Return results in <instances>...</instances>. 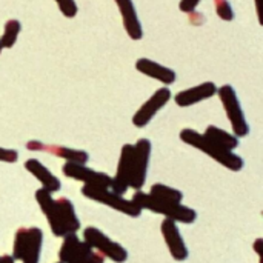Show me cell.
Returning a JSON list of instances; mask_svg holds the SVG:
<instances>
[{
    "instance_id": "6da1fadb",
    "label": "cell",
    "mask_w": 263,
    "mask_h": 263,
    "mask_svg": "<svg viewBox=\"0 0 263 263\" xmlns=\"http://www.w3.org/2000/svg\"><path fill=\"white\" fill-rule=\"evenodd\" d=\"M35 200L49 223L51 233L55 237L63 239L65 236L74 234L80 230V220L69 199L62 197L55 200L52 193L40 188L35 191Z\"/></svg>"
},
{
    "instance_id": "7a4b0ae2",
    "label": "cell",
    "mask_w": 263,
    "mask_h": 263,
    "mask_svg": "<svg viewBox=\"0 0 263 263\" xmlns=\"http://www.w3.org/2000/svg\"><path fill=\"white\" fill-rule=\"evenodd\" d=\"M180 140L199 151H202L203 154L210 156L211 159H214L217 163H220L222 166L228 168L230 171H242L243 168V159L240 156H237L234 151L225 149L222 146H219L217 143H214L213 140H210L205 134L196 131V129H190L185 128L180 131Z\"/></svg>"
},
{
    "instance_id": "3957f363",
    "label": "cell",
    "mask_w": 263,
    "mask_h": 263,
    "mask_svg": "<svg viewBox=\"0 0 263 263\" xmlns=\"http://www.w3.org/2000/svg\"><path fill=\"white\" fill-rule=\"evenodd\" d=\"M137 206L143 210H148L151 213L160 214L165 219H171L174 222L179 223H185V225H191L197 220V213L196 210L185 206L182 203H176V202H168V200H160L157 197H153L149 193H143L142 190L136 191L133 199H131Z\"/></svg>"
},
{
    "instance_id": "277c9868",
    "label": "cell",
    "mask_w": 263,
    "mask_h": 263,
    "mask_svg": "<svg viewBox=\"0 0 263 263\" xmlns=\"http://www.w3.org/2000/svg\"><path fill=\"white\" fill-rule=\"evenodd\" d=\"M43 248V231L37 227L18 228L14 234L12 259L22 263H39Z\"/></svg>"
},
{
    "instance_id": "5b68a950",
    "label": "cell",
    "mask_w": 263,
    "mask_h": 263,
    "mask_svg": "<svg viewBox=\"0 0 263 263\" xmlns=\"http://www.w3.org/2000/svg\"><path fill=\"white\" fill-rule=\"evenodd\" d=\"M82 194L89 199L94 200L97 203L106 205L111 210H116L125 216L129 217H139L142 214V208L137 206L133 200L125 199L122 194L114 193L111 188H102V186H92V185H83L82 188Z\"/></svg>"
},
{
    "instance_id": "8992f818",
    "label": "cell",
    "mask_w": 263,
    "mask_h": 263,
    "mask_svg": "<svg viewBox=\"0 0 263 263\" xmlns=\"http://www.w3.org/2000/svg\"><path fill=\"white\" fill-rule=\"evenodd\" d=\"M217 96L222 102V106L227 112V117L233 126V134L239 139L250 134V125L247 122L245 112L242 109L240 100L236 94V89L231 85H223L217 88Z\"/></svg>"
},
{
    "instance_id": "52a82bcc",
    "label": "cell",
    "mask_w": 263,
    "mask_h": 263,
    "mask_svg": "<svg viewBox=\"0 0 263 263\" xmlns=\"http://www.w3.org/2000/svg\"><path fill=\"white\" fill-rule=\"evenodd\" d=\"M59 260L62 263H103L105 257L92 250L85 240H80L74 233L63 237Z\"/></svg>"
},
{
    "instance_id": "ba28073f",
    "label": "cell",
    "mask_w": 263,
    "mask_h": 263,
    "mask_svg": "<svg viewBox=\"0 0 263 263\" xmlns=\"http://www.w3.org/2000/svg\"><path fill=\"white\" fill-rule=\"evenodd\" d=\"M83 240L99 254L112 262L125 263L128 260V251L96 227H88L83 230Z\"/></svg>"
},
{
    "instance_id": "9c48e42d",
    "label": "cell",
    "mask_w": 263,
    "mask_h": 263,
    "mask_svg": "<svg viewBox=\"0 0 263 263\" xmlns=\"http://www.w3.org/2000/svg\"><path fill=\"white\" fill-rule=\"evenodd\" d=\"M171 89L163 86L160 89H157L133 116V125L137 128H145L149 125V122L157 116V112L165 108L168 105V102L171 100Z\"/></svg>"
},
{
    "instance_id": "30bf717a",
    "label": "cell",
    "mask_w": 263,
    "mask_h": 263,
    "mask_svg": "<svg viewBox=\"0 0 263 263\" xmlns=\"http://www.w3.org/2000/svg\"><path fill=\"white\" fill-rule=\"evenodd\" d=\"M153 145L148 139H139L134 143V160H133V179L129 188L139 191L143 188L148 176L149 159H151Z\"/></svg>"
},
{
    "instance_id": "8fae6325",
    "label": "cell",
    "mask_w": 263,
    "mask_h": 263,
    "mask_svg": "<svg viewBox=\"0 0 263 263\" xmlns=\"http://www.w3.org/2000/svg\"><path fill=\"white\" fill-rule=\"evenodd\" d=\"M133 160H134V145L126 143L122 146L116 176L111 180V190L114 193L123 196L128 191L131 185V179H133Z\"/></svg>"
},
{
    "instance_id": "7c38bea8",
    "label": "cell",
    "mask_w": 263,
    "mask_h": 263,
    "mask_svg": "<svg viewBox=\"0 0 263 263\" xmlns=\"http://www.w3.org/2000/svg\"><path fill=\"white\" fill-rule=\"evenodd\" d=\"M62 173L72 179V180H79L85 185H92V186H102V188H111V180L112 177L108 176L106 173H100L96 170L88 168L86 165L82 163H72V162H66L62 166Z\"/></svg>"
},
{
    "instance_id": "4fadbf2b",
    "label": "cell",
    "mask_w": 263,
    "mask_h": 263,
    "mask_svg": "<svg viewBox=\"0 0 263 263\" xmlns=\"http://www.w3.org/2000/svg\"><path fill=\"white\" fill-rule=\"evenodd\" d=\"M160 231L163 236V240L168 247V251L171 254V257L177 262H183L188 259L190 251L186 248V243L180 234V230L177 227V222L171 220V219H165L160 225Z\"/></svg>"
},
{
    "instance_id": "5bb4252c",
    "label": "cell",
    "mask_w": 263,
    "mask_h": 263,
    "mask_svg": "<svg viewBox=\"0 0 263 263\" xmlns=\"http://www.w3.org/2000/svg\"><path fill=\"white\" fill-rule=\"evenodd\" d=\"M26 148L31 151H43V153H49L54 154L66 162H72V163H82L85 165L89 160V154L83 149H74V148H68V146H62V145H48V143H42L39 140H31L26 143Z\"/></svg>"
},
{
    "instance_id": "9a60e30c",
    "label": "cell",
    "mask_w": 263,
    "mask_h": 263,
    "mask_svg": "<svg viewBox=\"0 0 263 263\" xmlns=\"http://www.w3.org/2000/svg\"><path fill=\"white\" fill-rule=\"evenodd\" d=\"M217 94V86L213 82H203L200 85H196L193 88H186L176 94L174 102L180 108H188L193 105H197L200 102H205Z\"/></svg>"
},
{
    "instance_id": "2e32d148",
    "label": "cell",
    "mask_w": 263,
    "mask_h": 263,
    "mask_svg": "<svg viewBox=\"0 0 263 263\" xmlns=\"http://www.w3.org/2000/svg\"><path fill=\"white\" fill-rule=\"evenodd\" d=\"M136 69L140 74L163 83L165 86H170V85L176 83V80H177V74L174 69H171L159 62H154L151 59H146V57H142L136 62Z\"/></svg>"
},
{
    "instance_id": "e0dca14e",
    "label": "cell",
    "mask_w": 263,
    "mask_h": 263,
    "mask_svg": "<svg viewBox=\"0 0 263 263\" xmlns=\"http://www.w3.org/2000/svg\"><path fill=\"white\" fill-rule=\"evenodd\" d=\"M114 2L122 15V23L128 37L131 40H140L143 37V28L134 2L133 0H114Z\"/></svg>"
},
{
    "instance_id": "ac0fdd59",
    "label": "cell",
    "mask_w": 263,
    "mask_h": 263,
    "mask_svg": "<svg viewBox=\"0 0 263 263\" xmlns=\"http://www.w3.org/2000/svg\"><path fill=\"white\" fill-rule=\"evenodd\" d=\"M25 170L32 174L40 183H42V188L49 191V193H57L60 191L62 188V182L37 159H28L25 162Z\"/></svg>"
},
{
    "instance_id": "d6986e66",
    "label": "cell",
    "mask_w": 263,
    "mask_h": 263,
    "mask_svg": "<svg viewBox=\"0 0 263 263\" xmlns=\"http://www.w3.org/2000/svg\"><path fill=\"white\" fill-rule=\"evenodd\" d=\"M210 140H213L214 143H217L219 146L225 148V149H230V151H234L237 146H239V137H236L234 134L231 133H227L225 129L222 128H217L214 125H210L205 133H203Z\"/></svg>"
},
{
    "instance_id": "ffe728a7",
    "label": "cell",
    "mask_w": 263,
    "mask_h": 263,
    "mask_svg": "<svg viewBox=\"0 0 263 263\" xmlns=\"http://www.w3.org/2000/svg\"><path fill=\"white\" fill-rule=\"evenodd\" d=\"M20 31H22V23L17 18H9L5 23L3 32L0 35V48L2 49H11L15 45Z\"/></svg>"
},
{
    "instance_id": "44dd1931",
    "label": "cell",
    "mask_w": 263,
    "mask_h": 263,
    "mask_svg": "<svg viewBox=\"0 0 263 263\" xmlns=\"http://www.w3.org/2000/svg\"><path fill=\"white\" fill-rule=\"evenodd\" d=\"M149 194L160 200H168V202H176V203H182V200H183L182 191H179L173 186L163 185V183H154L149 190Z\"/></svg>"
},
{
    "instance_id": "7402d4cb",
    "label": "cell",
    "mask_w": 263,
    "mask_h": 263,
    "mask_svg": "<svg viewBox=\"0 0 263 263\" xmlns=\"http://www.w3.org/2000/svg\"><path fill=\"white\" fill-rule=\"evenodd\" d=\"M214 3H216V12L222 20L225 22L234 20V9L228 0H214Z\"/></svg>"
},
{
    "instance_id": "603a6c76",
    "label": "cell",
    "mask_w": 263,
    "mask_h": 263,
    "mask_svg": "<svg viewBox=\"0 0 263 263\" xmlns=\"http://www.w3.org/2000/svg\"><path fill=\"white\" fill-rule=\"evenodd\" d=\"M60 9V12L66 17V18H74L79 12V6L76 3V0H54Z\"/></svg>"
},
{
    "instance_id": "cb8c5ba5",
    "label": "cell",
    "mask_w": 263,
    "mask_h": 263,
    "mask_svg": "<svg viewBox=\"0 0 263 263\" xmlns=\"http://www.w3.org/2000/svg\"><path fill=\"white\" fill-rule=\"evenodd\" d=\"M17 160H18V153H17L15 149L0 146V162L14 163V162H17Z\"/></svg>"
},
{
    "instance_id": "d4e9b609",
    "label": "cell",
    "mask_w": 263,
    "mask_h": 263,
    "mask_svg": "<svg viewBox=\"0 0 263 263\" xmlns=\"http://www.w3.org/2000/svg\"><path fill=\"white\" fill-rule=\"evenodd\" d=\"M200 2H202V0H180L179 9H180L182 12H185V14H191V12L196 11V8L199 6Z\"/></svg>"
},
{
    "instance_id": "484cf974",
    "label": "cell",
    "mask_w": 263,
    "mask_h": 263,
    "mask_svg": "<svg viewBox=\"0 0 263 263\" xmlns=\"http://www.w3.org/2000/svg\"><path fill=\"white\" fill-rule=\"evenodd\" d=\"M254 3H256V11H257L259 23H262V0H254Z\"/></svg>"
},
{
    "instance_id": "4316f807",
    "label": "cell",
    "mask_w": 263,
    "mask_h": 263,
    "mask_svg": "<svg viewBox=\"0 0 263 263\" xmlns=\"http://www.w3.org/2000/svg\"><path fill=\"white\" fill-rule=\"evenodd\" d=\"M262 245H263V239H257L254 242V251L257 253V256L260 257L262 256Z\"/></svg>"
},
{
    "instance_id": "83f0119b",
    "label": "cell",
    "mask_w": 263,
    "mask_h": 263,
    "mask_svg": "<svg viewBox=\"0 0 263 263\" xmlns=\"http://www.w3.org/2000/svg\"><path fill=\"white\" fill-rule=\"evenodd\" d=\"M0 263H15V260L12 259V256L5 254V256H2V257H0Z\"/></svg>"
},
{
    "instance_id": "f1b7e54d",
    "label": "cell",
    "mask_w": 263,
    "mask_h": 263,
    "mask_svg": "<svg viewBox=\"0 0 263 263\" xmlns=\"http://www.w3.org/2000/svg\"><path fill=\"white\" fill-rule=\"evenodd\" d=\"M2 51H3V49H2V48H0V54H2Z\"/></svg>"
},
{
    "instance_id": "f546056e",
    "label": "cell",
    "mask_w": 263,
    "mask_h": 263,
    "mask_svg": "<svg viewBox=\"0 0 263 263\" xmlns=\"http://www.w3.org/2000/svg\"><path fill=\"white\" fill-rule=\"evenodd\" d=\"M59 263H62V262H59Z\"/></svg>"
}]
</instances>
